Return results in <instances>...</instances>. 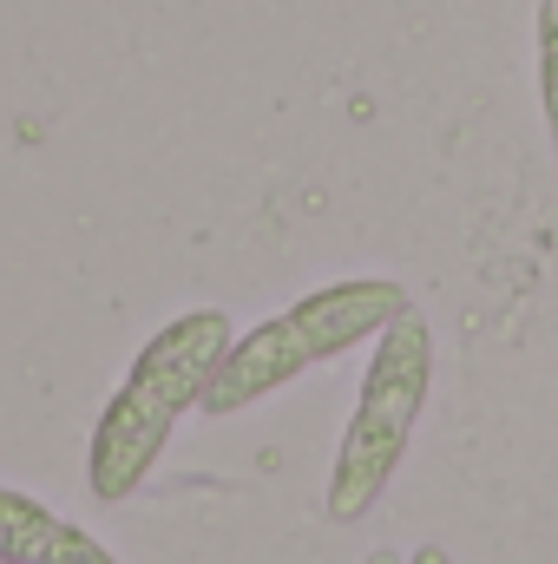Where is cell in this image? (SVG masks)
<instances>
[{
	"label": "cell",
	"instance_id": "obj_1",
	"mask_svg": "<svg viewBox=\"0 0 558 564\" xmlns=\"http://www.w3.org/2000/svg\"><path fill=\"white\" fill-rule=\"evenodd\" d=\"M230 341H237V328L224 308H184L132 355L126 381L112 388L106 414L93 421V440H86V492L99 506H126L151 479L178 421L191 408H204V388H211L217 361L230 355Z\"/></svg>",
	"mask_w": 558,
	"mask_h": 564
},
{
	"label": "cell",
	"instance_id": "obj_2",
	"mask_svg": "<svg viewBox=\"0 0 558 564\" xmlns=\"http://www.w3.org/2000/svg\"><path fill=\"white\" fill-rule=\"evenodd\" d=\"M408 308H415V295L395 276H342V282H322V289L296 295L289 308H277L270 322H257V328H244L230 341V355L217 361L197 414L230 421V414L270 401L289 381H302L309 368H322V361L375 341Z\"/></svg>",
	"mask_w": 558,
	"mask_h": 564
},
{
	"label": "cell",
	"instance_id": "obj_3",
	"mask_svg": "<svg viewBox=\"0 0 558 564\" xmlns=\"http://www.w3.org/2000/svg\"><path fill=\"white\" fill-rule=\"evenodd\" d=\"M427 394H433V328H427L420 308H408L375 335L355 414L342 426V446H335V466H329V486H322V512L335 525H362L382 506V492L395 486V473L415 446Z\"/></svg>",
	"mask_w": 558,
	"mask_h": 564
},
{
	"label": "cell",
	"instance_id": "obj_4",
	"mask_svg": "<svg viewBox=\"0 0 558 564\" xmlns=\"http://www.w3.org/2000/svg\"><path fill=\"white\" fill-rule=\"evenodd\" d=\"M0 564H119L106 539L60 519L20 486H0Z\"/></svg>",
	"mask_w": 558,
	"mask_h": 564
},
{
	"label": "cell",
	"instance_id": "obj_5",
	"mask_svg": "<svg viewBox=\"0 0 558 564\" xmlns=\"http://www.w3.org/2000/svg\"><path fill=\"white\" fill-rule=\"evenodd\" d=\"M533 93H539V119L558 158V0L533 7Z\"/></svg>",
	"mask_w": 558,
	"mask_h": 564
},
{
	"label": "cell",
	"instance_id": "obj_6",
	"mask_svg": "<svg viewBox=\"0 0 558 564\" xmlns=\"http://www.w3.org/2000/svg\"><path fill=\"white\" fill-rule=\"evenodd\" d=\"M408 564H453V558H447V545H420V552H408Z\"/></svg>",
	"mask_w": 558,
	"mask_h": 564
},
{
	"label": "cell",
	"instance_id": "obj_7",
	"mask_svg": "<svg viewBox=\"0 0 558 564\" xmlns=\"http://www.w3.org/2000/svg\"><path fill=\"white\" fill-rule=\"evenodd\" d=\"M362 564H408V558H401V552H388V545H375V552H368Z\"/></svg>",
	"mask_w": 558,
	"mask_h": 564
}]
</instances>
